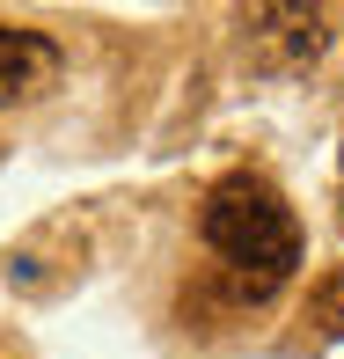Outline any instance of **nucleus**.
Listing matches in <instances>:
<instances>
[{
    "mask_svg": "<svg viewBox=\"0 0 344 359\" xmlns=\"http://www.w3.org/2000/svg\"><path fill=\"white\" fill-rule=\"evenodd\" d=\"M198 235H205V250L235 271V286L249 293V301H264L271 286H286L293 264H301V220H293L286 191H278L271 176H256V169H235V176H220V184L205 191Z\"/></svg>",
    "mask_w": 344,
    "mask_h": 359,
    "instance_id": "obj_1",
    "label": "nucleus"
},
{
    "mask_svg": "<svg viewBox=\"0 0 344 359\" xmlns=\"http://www.w3.org/2000/svg\"><path fill=\"white\" fill-rule=\"evenodd\" d=\"M52 74H59V44L44 29L0 22V103H22V95L52 88Z\"/></svg>",
    "mask_w": 344,
    "mask_h": 359,
    "instance_id": "obj_2",
    "label": "nucleus"
},
{
    "mask_svg": "<svg viewBox=\"0 0 344 359\" xmlns=\"http://www.w3.org/2000/svg\"><path fill=\"white\" fill-rule=\"evenodd\" d=\"M308 323H315V337H344V264L308 286Z\"/></svg>",
    "mask_w": 344,
    "mask_h": 359,
    "instance_id": "obj_3",
    "label": "nucleus"
}]
</instances>
